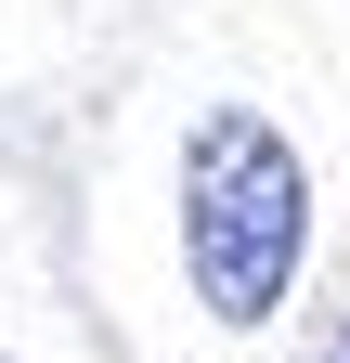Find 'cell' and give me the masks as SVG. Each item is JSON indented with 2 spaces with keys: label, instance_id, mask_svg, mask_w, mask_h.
<instances>
[{
  "label": "cell",
  "instance_id": "1",
  "mask_svg": "<svg viewBox=\"0 0 350 363\" xmlns=\"http://www.w3.org/2000/svg\"><path fill=\"white\" fill-rule=\"evenodd\" d=\"M312 259V169L259 104H208L182 143V272L221 325H273Z\"/></svg>",
  "mask_w": 350,
  "mask_h": 363
},
{
  "label": "cell",
  "instance_id": "3",
  "mask_svg": "<svg viewBox=\"0 0 350 363\" xmlns=\"http://www.w3.org/2000/svg\"><path fill=\"white\" fill-rule=\"evenodd\" d=\"M0 363H13V350H0Z\"/></svg>",
  "mask_w": 350,
  "mask_h": 363
},
{
  "label": "cell",
  "instance_id": "2",
  "mask_svg": "<svg viewBox=\"0 0 350 363\" xmlns=\"http://www.w3.org/2000/svg\"><path fill=\"white\" fill-rule=\"evenodd\" d=\"M312 363H350V325H337V337H324V350H312Z\"/></svg>",
  "mask_w": 350,
  "mask_h": 363
}]
</instances>
